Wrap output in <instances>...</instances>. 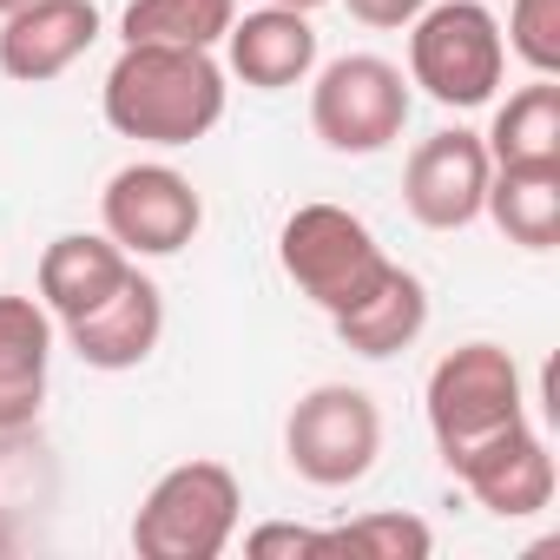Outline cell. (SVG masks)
<instances>
[{"instance_id": "obj_3", "label": "cell", "mask_w": 560, "mask_h": 560, "mask_svg": "<svg viewBox=\"0 0 560 560\" xmlns=\"http://www.w3.org/2000/svg\"><path fill=\"white\" fill-rule=\"evenodd\" d=\"M244 488L224 462H178L165 468L139 514H132V553L139 560H218L237 534Z\"/></svg>"}, {"instance_id": "obj_15", "label": "cell", "mask_w": 560, "mask_h": 560, "mask_svg": "<svg viewBox=\"0 0 560 560\" xmlns=\"http://www.w3.org/2000/svg\"><path fill=\"white\" fill-rule=\"evenodd\" d=\"M139 257H126L106 231H67L40 250V304L54 324H73L86 317L93 304H106L119 284H126V270Z\"/></svg>"}, {"instance_id": "obj_22", "label": "cell", "mask_w": 560, "mask_h": 560, "mask_svg": "<svg viewBox=\"0 0 560 560\" xmlns=\"http://www.w3.org/2000/svg\"><path fill=\"white\" fill-rule=\"evenodd\" d=\"M244 553L250 560H298V553H330V534L317 527H298V521H264L244 534Z\"/></svg>"}, {"instance_id": "obj_2", "label": "cell", "mask_w": 560, "mask_h": 560, "mask_svg": "<svg viewBox=\"0 0 560 560\" xmlns=\"http://www.w3.org/2000/svg\"><path fill=\"white\" fill-rule=\"evenodd\" d=\"M508 73V40L488 0H429L409 21V86H422L435 106H488Z\"/></svg>"}, {"instance_id": "obj_13", "label": "cell", "mask_w": 560, "mask_h": 560, "mask_svg": "<svg viewBox=\"0 0 560 560\" xmlns=\"http://www.w3.org/2000/svg\"><path fill=\"white\" fill-rule=\"evenodd\" d=\"M54 317L40 298H0V435H21L47 409V370H54Z\"/></svg>"}, {"instance_id": "obj_19", "label": "cell", "mask_w": 560, "mask_h": 560, "mask_svg": "<svg viewBox=\"0 0 560 560\" xmlns=\"http://www.w3.org/2000/svg\"><path fill=\"white\" fill-rule=\"evenodd\" d=\"M237 21V0H132L126 47H218Z\"/></svg>"}, {"instance_id": "obj_6", "label": "cell", "mask_w": 560, "mask_h": 560, "mask_svg": "<svg viewBox=\"0 0 560 560\" xmlns=\"http://www.w3.org/2000/svg\"><path fill=\"white\" fill-rule=\"evenodd\" d=\"M409 73L383 54H343L311 80V132L337 159H376L409 126Z\"/></svg>"}, {"instance_id": "obj_10", "label": "cell", "mask_w": 560, "mask_h": 560, "mask_svg": "<svg viewBox=\"0 0 560 560\" xmlns=\"http://www.w3.org/2000/svg\"><path fill=\"white\" fill-rule=\"evenodd\" d=\"M60 330H67V343H73V357H80L86 370H106V376L139 370V363L159 350V337H165V291L132 264L126 284H119L106 304H93L86 317H73V324H60Z\"/></svg>"}, {"instance_id": "obj_1", "label": "cell", "mask_w": 560, "mask_h": 560, "mask_svg": "<svg viewBox=\"0 0 560 560\" xmlns=\"http://www.w3.org/2000/svg\"><path fill=\"white\" fill-rule=\"evenodd\" d=\"M224 67L211 47H126L100 86L106 126L139 145H198L224 119Z\"/></svg>"}, {"instance_id": "obj_17", "label": "cell", "mask_w": 560, "mask_h": 560, "mask_svg": "<svg viewBox=\"0 0 560 560\" xmlns=\"http://www.w3.org/2000/svg\"><path fill=\"white\" fill-rule=\"evenodd\" d=\"M508 244L521 250H553L560 244V165H501L488 178L481 205Z\"/></svg>"}, {"instance_id": "obj_25", "label": "cell", "mask_w": 560, "mask_h": 560, "mask_svg": "<svg viewBox=\"0 0 560 560\" xmlns=\"http://www.w3.org/2000/svg\"><path fill=\"white\" fill-rule=\"evenodd\" d=\"M21 8H34V0H0V21H8V14H21Z\"/></svg>"}, {"instance_id": "obj_4", "label": "cell", "mask_w": 560, "mask_h": 560, "mask_svg": "<svg viewBox=\"0 0 560 560\" xmlns=\"http://www.w3.org/2000/svg\"><path fill=\"white\" fill-rule=\"evenodd\" d=\"M514 422H527V389H521V363L501 343H455L429 370V435L448 468L481 442L508 435Z\"/></svg>"}, {"instance_id": "obj_12", "label": "cell", "mask_w": 560, "mask_h": 560, "mask_svg": "<svg viewBox=\"0 0 560 560\" xmlns=\"http://www.w3.org/2000/svg\"><path fill=\"white\" fill-rule=\"evenodd\" d=\"M93 40H100V8L93 0H34V8L0 21V73L14 86H47Z\"/></svg>"}, {"instance_id": "obj_11", "label": "cell", "mask_w": 560, "mask_h": 560, "mask_svg": "<svg viewBox=\"0 0 560 560\" xmlns=\"http://www.w3.org/2000/svg\"><path fill=\"white\" fill-rule=\"evenodd\" d=\"M448 475H455L488 514H501V521H527V514H540V508L553 501V455H547V442H540L534 422H514L508 435L481 442V448L462 455Z\"/></svg>"}, {"instance_id": "obj_8", "label": "cell", "mask_w": 560, "mask_h": 560, "mask_svg": "<svg viewBox=\"0 0 560 560\" xmlns=\"http://www.w3.org/2000/svg\"><path fill=\"white\" fill-rule=\"evenodd\" d=\"M100 224L126 257H178L198 224H205V198L198 185L165 165V159H132L106 178L100 191Z\"/></svg>"}, {"instance_id": "obj_26", "label": "cell", "mask_w": 560, "mask_h": 560, "mask_svg": "<svg viewBox=\"0 0 560 560\" xmlns=\"http://www.w3.org/2000/svg\"><path fill=\"white\" fill-rule=\"evenodd\" d=\"M8 547H14V534H8V521H0V553H8Z\"/></svg>"}, {"instance_id": "obj_14", "label": "cell", "mask_w": 560, "mask_h": 560, "mask_svg": "<svg viewBox=\"0 0 560 560\" xmlns=\"http://www.w3.org/2000/svg\"><path fill=\"white\" fill-rule=\"evenodd\" d=\"M224 54H231V73L257 93H284V86H304L317 73V27L311 14L298 8H264L257 14H237L231 34H224Z\"/></svg>"}, {"instance_id": "obj_20", "label": "cell", "mask_w": 560, "mask_h": 560, "mask_svg": "<svg viewBox=\"0 0 560 560\" xmlns=\"http://www.w3.org/2000/svg\"><path fill=\"white\" fill-rule=\"evenodd\" d=\"M435 534L416 514H363L330 534V553H370V560H429Z\"/></svg>"}, {"instance_id": "obj_21", "label": "cell", "mask_w": 560, "mask_h": 560, "mask_svg": "<svg viewBox=\"0 0 560 560\" xmlns=\"http://www.w3.org/2000/svg\"><path fill=\"white\" fill-rule=\"evenodd\" d=\"M508 54L527 73H560V0H508Z\"/></svg>"}, {"instance_id": "obj_24", "label": "cell", "mask_w": 560, "mask_h": 560, "mask_svg": "<svg viewBox=\"0 0 560 560\" xmlns=\"http://www.w3.org/2000/svg\"><path fill=\"white\" fill-rule=\"evenodd\" d=\"M270 8H298V14H317L324 0H270Z\"/></svg>"}, {"instance_id": "obj_23", "label": "cell", "mask_w": 560, "mask_h": 560, "mask_svg": "<svg viewBox=\"0 0 560 560\" xmlns=\"http://www.w3.org/2000/svg\"><path fill=\"white\" fill-rule=\"evenodd\" d=\"M350 8V21H363V27H376V34H402L429 0H343Z\"/></svg>"}, {"instance_id": "obj_5", "label": "cell", "mask_w": 560, "mask_h": 560, "mask_svg": "<svg viewBox=\"0 0 560 560\" xmlns=\"http://www.w3.org/2000/svg\"><path fill=\"white\" fill-rule=\"evenodd\" d=\"M277 264H284V277L324 311H350L357 298L376 291V277L389 270V250L376 244V231L343 211V205H298L284 218V231H277Z\"/></svg>"}, {"instance_id": "obj_9", "label": "cell", "mask_w": 560, "mask_h": 560, "mask_svg": "<svg viewBox=\"0 0 560 560\" xmlns=\"http://www.w3.org/2000/svg\"><path fill=\"white\" fill-rule=\"evenodd\" d=\"M488 178H494V165H488L481 132L448 126V132H429L409 152L402 205H409V218L422 231H468L481 218V205H488Z\"/></svg>"}, {"instance_id": "obj_7", "label": "cell", "mask_w": 560, "mask_h": 560, "mask_svg": "<svg viewBox=\"0 0 560 560\" xmlns=\"http://www.w3.org/2000/svg\"><path fill=\"white\" fill-rule=\"evenodd\" d=\"M284 455L311 488H350L383 455V409L357 383H317L284 422Z\"/></svg>"}, {"instance_id": "obj_16", "label": "cell", "mask_w": 560, "mask_h": 560, "mask_svg": "<svg viewBox=\"0 0 560 560\" xmlns=\"http://www.w3.org/2000/svg\"><path fill=\"white\" fill-rule=\"evenodd\" d=\"M330 324H337L343 350L383 363V357H402V350L429 330V291H422V277H416V270H402V264L389 257V270L376 277V291L357 298L350 311H337Z\"/></svg>"}, {"instance_id": "obj_18", "label": "cell", "mask_w": 560, "mask_h": 560, "mask_svg": "<svg viewBox=\"0 0 560 560\" xmlns=\"http://www.w3.org/2000/svg\"><path fill=\"white\" fill-rule=\"evenodd\" d=\"M488 165H560V86L547 73H534L521 93H508V106L494 113V126L481 132Z\"/></svg>"}]
</instances>
